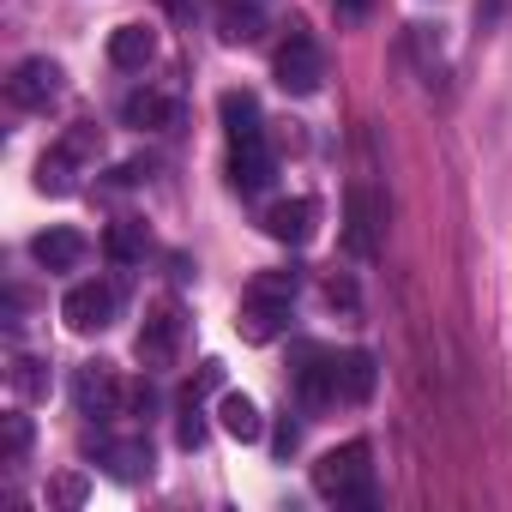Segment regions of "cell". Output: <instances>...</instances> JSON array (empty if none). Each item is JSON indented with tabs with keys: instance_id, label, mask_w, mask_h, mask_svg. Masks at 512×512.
<instances>
[{
	"instance_id": "3",
	"label": "cell",
	"mask_w": 512,
	"mask_h": 512,
	"mask_svg": "<svg viewBox=\"0 0 512 512\" xmlns=\"http://www.w3.org/2000/svg\"><path fill=\"white\" fill-rule=\"evenodd\" d=\"M61 320H67V332H79V338H97V332H109V326L121 320V284H115V278L73 284V290L61 296Z\"/></svg>"
},
{
	"instance_id": "12",
	"label": "cell",
	"mask_w": 512,
	"mask_h": 512,
	"mask_svg": "<svg viewBox=\"0 0 512 512\" xmlns=\"http://www.w3.org/2000/svg\"><path fill=\"white\" fill-rule=\"evenodd\" d=\"M290 308H296V302H260V296H241V314H235L241 344H272L278 332H290Z\"/></svg>"
},
{
	"instance_id": "5",
	"label": "cell",
	"mask_w": 512,
	"mask_h": 512,
	"mask_svg": "<svg viewBox=\"0 0 512 512\" xmlns=\"http://www.w3.org/2000/svg\"><path fill=\"white\" fill-rule=\"evenodd\" d=\"M181 332H187L181 308H175V302H151V308H145V326H139V338H133V356H139L151 374H163V368H175V356H181Z\"/></svg>"
},
{
	"instance_id": "8",
	"label": "cell",
	"mask_w": 512,
	"mask_h": 512,
	"mask_svg": "<svg viewBox=\"0 0 512 512\" xmlns=\"http://www.w3.org/2000/svg\"><path fill=\"white\" fill-rule=\"evenodd\" d=\"M73 404H79V416L109 422V416H121L127 392H121V380H115L109 362H79V368H73Z\"/></svg>"
},
{
	"instance_id": "20",
	"label": "cell",
	"mask_w": 512,
	"mask_h": 512,
	"mask_svg": "<svg viewBox=\"0 0 512 512\" xmlns=\"http://www.w3.org/2000/svg\"><path fill=\"white\" fill-rule=\"evenodd\" d=\"M73 169H79V157H67V151L55 145V151L37 163V193H55V199H67V193L79 187V181H73Z\"/></svg>"
},
{
	"instance_id": "10",
	"label": "cell",
	"mask_w": 512,
	"mask_h": 512,
	"mask_svg": "<svg viewBox=\"0 0 512 512\" xmlns=\"http://www.w3.org/2000/svg\"><path fill=\"white\" fill-rule=\"evenodd\" d=\"M272 175H278V157H272L266 133H260V139H235V145H229V187H235L241 199L266 193V187H272Z\"/></svg>"
},
{
	"instance_id": "28",
	"label": "cell",
	"mask_w": 512,
	"mask_h": 512,
	"mask_svg": "<svg viewBox=\"0 0 512 512\" xmlns=\"http://www.w3.org/2000/svg\"><path fill=\"white\" fill-rule=\"evenodd\" d=\"M296 440H302V428H296V422H284V428L272 434V452H278V458H290V452H296Z\"/></svg>"
},
{
	"instance_id": "23",
	"label": "cell",
	"mask_w": 512,
	"mask_h": 512,
	"mask_svg": "<svg viewBox=\"0 0 512 512\" xmlns=\"http://www.w3.org/2000/svg\"><path fill=\"white\" fill-rule=\"evenodd\" d=\"M247 296H260V302H296L302 296V272L296 266H284V272H260L247 284Z\"/></svg>"
},
{
	"instance_id": "18",
	"label": "cell",
	"mask_w": 512,
	"mask_h": 512,
	"mask_svg": "<svg viewBox=\"0 0 512 512\" xmlns=\"http://www.w3.org/2000/svg\"><path fill=\"white\" fill-rule=\"evenodd\" d=\"M217 115H223L229 145L235 139H260V97H253V91H223L217 97Z\"/></svg>"
},
{
	"instance_id": "2",
	"label": "cell",
	"mask_w": 512,
	"mask_h": 512,
	"mask_svg": "<svg viewBox=\"0 0 512 512\" xmlns=\"http://www.w3.org/2000/svg\"><path fill=\"white\" fill-rule=\"evenodd\" d=\"M314 494L332 500V506H374V446L368 440H344V446L320 452Z\"/></svg>"
},
{
	"instance_id": "29",
	"label": "cell",
	"mask_w": 512,
	"mask_h": 512,
	"mask_svg": "<svg viewBox=\"0 0 512 512\" xmlns=\"http://www.w3.org/2000/svg\"><path fill=\"white\" fill-rule=\"evenodd\" d=\"M332 7H338V19H362V13L374 7V0H332Z\"/></svg>"
},
{
	"instance_id": "9",
	"label": "cell",
	"mask_w": 512,
	"mask_h": 512,
	"mask_svg": "<svg viewBox=\"0 0 512 512\" xmlns=\"http://www.w3.org/2000/svg\"><path fill=\"white\" fill-rule=\"evenodd\" d=\"M85 452L115 476V482H145L151 476V440L145 434H127V440H109V434H91Z\"/></svg>"
},
{
	"instance_id": "17",
	"label": "cell",
	"mask_w": 512,
	"mask_h": 512,
	"mask_svg": "<svg viewBox=\"0 0 512 512\" xmlns=\"http://www.w3.org/2000/svg\"><path fill=\"white\" fill-rule=\"evenodd\" d=\"M217 416H223V434H229V440H241V446H253V440L266 434V416H260V404H253L247 392H223Z\"/></svg>"
},
{
	"instance_id": "21",
	"label": "cell",
	"mask_w": 512,
	"mask_h": 512,
	"mask_svg": "<svg viewBox=\"0 0 512 512\" xmlns=\"http://www.w3.org/2000/svg\"><path fill=\"white\" fill-rule=\"evenodd\" d=\"M7 380H13V398H25V404L49 398V362H43V356H19V362L7 368Z\"/></svg>"
},
{
	"instance_id": "27",
	"label": "cell",
	"mask_w": 512,
	"mask_h": 512,
	"mask_svg": "<svg viewBox=\"0 0 512 512\" xmlns=\"http://www.w3.org/2000/svg\"><path fill=\"white\" fill-rule=\"evenodd\" d=\"M85 494H91V482H85V476H73V470L49 482V506H67V512H73V506H85Z\"/></svg>"
},
{
	"instance_id": "14",
	"label": "cell",
	"mask_w": 512,
	"mask_h": 512,
	"mask_svg": "<svg viewBox=\"0 0 512 512\" xmlns=\"http://www.w3.org/2000/svg\"><path fill=\"white\" fill-rule=\"evenodd\" d=\"M85 253H91V241H85L79 229H43V235L31 241V260H37L43 272H73Z\"/></svg>"
},
{
	"instance_id": "16",
	"label": "cell",
	"mask_w": 512,
	"mask_h": 512,
	"mask_svg": "<svg viewBox=\"0 0 512 512\" xmlns=\"http://www.w3.org/2000/svg\"><path fill=\"white\" fill-rule=\"evenodd\" d=\"M217 37H223L229 49L260 43V37H266V13L253 7V0H223V13H217Z\"/></svg>"
},
{
	"instance_id": "4",
	"label": "cell",
	"mask_w": 512,
	"mask_h": 512,
	"mask_svg": "<svg viewBox=\"0 0 512 512\" xmlns=\"http://www.w3.org/2000/svg\"><path fill=\"white\" fill-rule=\"evenodd\" d=\"M272 79H278V91H290V97H314V91L326 85V49H320L308 31H290V43H284L278 61H272Z\"/></svg>"
},
{
	"instance_id": "30",
	"label": "cell",
	"mask_w": 512,
	"mask_h": 512,
	"mask_svg": "<svg viewBox=\"0 0 512 512\" xmlns=\"http://www.w3.org/2000/svg\"><path fill=\"white\" fill-rule=\"evenodd\" d=\"M157 7H163V13H175V19H187V13H193V0H157Z\"/></svg>"
},
{
	"instance_id": "25",
	"label": "cell",
	"mask_w": 512,
	"mask_h": 512,
	"mask_svg": "<svg viewBox=\"0 0 512 512\" xmlns=\"http://www.w3.org/2000/svg\"><path fill=\"white\" fill-rule=\"evenodd\" d=\"M320 290H326V302H332L338 314H350V320L362 314V290H356V278H350V272H326V284H320Z\"/></svg>"
},
{
	"instance_id": "1",
	"label": "cell",
	"mask_w": 512,
	"mask_h": 512,
	"mask_svg": "<svg viewBox=\"0 0 512 512\" xmlns=\"http://www.w3.org/2000/svg\"><path fill=\"white\" fill-rule=\"evenodd\" d=\"M296 392L308 410H332V404H368L374 398V380H380V362L368 350H314L302 344L296 350Z\"/></svg>"
},
{
	"instance_id": "7",
	"label": "cell",
	"mask_w": 512,
	"mask_h": 512,
	"mask_svg": "<svg viewBox=\"0 0 512 512\" xmlns=\"http://www.w3.org/2000/svg\"><path fill=\"white\" fill-rule=\"evenodd\" d=\"M61 91H67V73H61V61H49V55L19 61V67H13V79H7L13 109H55V103H61Z\"/></svg>"
},
{
	"instance_id": "26",
	"label": "cell",
	"mask_w": 512,
	"mask_h": 512,
	"mask_svg": "<svg viewBox=\"0 0 512 512\" xmlns=\"http://www.w3.org/2000/svg\"><path fill=\"white\" fill-rule=\"evenodd\" d=\"M175 446H181V452H199V446H205V416H199L193 392H187V404H181V422H175Z\"/></svg>"
},
{
	"instance_id": "19",
	"label": "cell",
	"mask_w": 512,
	"mask_h": 512,
	"mask_svg": "<svg viewBox=\"0 0 512 512\" xmlns=\"http://www.w3.org/2000/svg\"><path fill=\"white\" fill-rule=\"evenodd\" d=\"M103 247H109V260H115V266H139V260H145V247H151V235H145L139 217H115Z\"/></svg>"
},
{
	"instance_id": "11",
	"label": "cell",
	"mask_w": 512,
	"mask_h": 512,
	"mask_svg": "<svg viewBox=\"0 0 512 512\" xmlns=\"http://www.w3.org/2000/svg\"><path fill=\"white\" fill-rule=\"evenodd\" d=\"M260 223H266V235H272V241H284V247H308V241L320 235V199H308V193L278 199Z\"/></svg>"
},
{
	"instance_id": "22",
	"label": "cell",
	"mask_w": 512,
	"mask_h": 512,
	"mask_svg": "<svg viewBox=\"0 0 512 512\" xmlns=\"http://www.w3.org/2000/svg\"><path fill=\"white\" fill-rule=\"evenodd\" d=\"M31 440H37V428H31V416H0V464H25V452H31Z\"/></svg>"
},
{
	"instance_id": "15",
	"label": "cell",
	"mask_w": 512,
	"mask_h": 512,
	"mask_svg": "<svg viewBox=\"0 0 512 512\" xmlns=\"http://www.w3.org/2000/svg\"><path fill=\"white\" fill-rule=\"evenodd\" d=\"M109 61H115L121 73H145V67L157 61V31H151V25H115Z\"/></svg>"
},
{
	"instance_id": "24",
	"label": "cell",
	"mask_w": 512,
	"mask_h": 512,
	"mask_svg": "<svg viewBox=\"0 0 512 512\" xmlns=\"http://www.w3.org/2000/svg\"><path fill=\"white\" fill-rule=\"evenodd\" d=\"M61 151H67V157H79V163L103 157V133H97V121H73V127H67V139H61Z\"/></svg>"
},
{
	"instance_id": "13",
	"label": "cell",
	"mask_w": 512,
	"mask_h": 512,
	"mask_svg": "<svg viewBox=\"0 0 512 512\" xmlns=\"http://www.w3.org/2000/svg\"><path fill=\"white\" fill-rule=\"evenodd\" d=\"M175 121H181V103L163 91H127L121 97V127H133V133H163Z\"/></svg>"
},
{
	"instance_id": "6",
	"label": "cell",
	"mask_w": 512,
	"mask_h": 512,
	"mask_svg": "<svg viewBox=\"0 0 512 512\" xmlns=\"http://www.w3.org/2000/svg\"><path fill=\"white\" fill-rule=\"evenodd\" d=\"M380 241H386V199L356 181L344 199V247H350V260H374Z\"/></svg>"
}]
</instances>
